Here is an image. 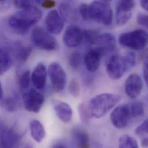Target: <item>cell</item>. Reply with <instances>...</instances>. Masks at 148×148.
<instances>
[{"mask_svg":"<svg viewBox=\"0 0 148 148\" xmlns=\"http://www.w3.org/2000/svg\"><path fill=\"white\" fill-rule=\"evenodd\" d=\"M84 39V31L77 25L68 27L63 35L64 44L71 48L76 47L80 45Z\"/></svg>","mask_w":148,"mask_h":148,"instance_id":"cell-13","label":"cell"},{"mask_svg":"<svg viewBox=\"0 0 148 148\" xmlns=\"http://www.w3.org/2000/svg\"><path fill=\"white\" fill-rule=\"evenodd\" d=\"M29 132L32 139L38 143L43 141L45 137L46 132L42 123L36 119H32L29 124Z\"/></svg>","mask_w":148,"mask_h":148,"instance_id":"cell-20","label":"cell"},{"mask_svg":"<svg viewBox=\"0 0 148 148\" xmlns=\"http://www.w3.org/2000/svg\"><path fill=\"white\" fill-rule=\"evenodd\" d=\"M53 147L54 148H66L67 146L65 144H64L63 143H62L61 142H58L55 144L53 145Z\"/></svg>","mask_w":148,"mask_h":148,"instance_id":"cell-42","label":"cell"},{"mask_svg":"<svg viewBox=\"0 0 148 148\" xmlns=\"http://www.w3.org/2000/svg\"><path fill=\"white\" fill-rule=\"evenodd\" d=\"M137 21L139 25L148 29V14L138 13L137 16Z\"/></svg>","mask_w":148,"mask_h":148,"instance_id":"cell-35","label":"cell"},{"mask_svg":"<svg viewBox=\"0 0 148 148\" xmlns=\"http://www.w3.org/2000/svg\"><path fill=\"white\" fill-rule=\"evenodd\" d=\"M69 91L71 95L75 98L79 96L81 88L79 82L76 78H73L69 84Z\"/></svg>","mask_w":148,"mask_h":148,"instance_id":"cell-31","label":"cell"},{"mask_svg":"<svg viewBox=\"0 0 148 148\" xmlns=\"http://www.w3.org/2000/svg\"><path fill=\"white\" fill-rule=\"evenodd\" d=\"M106 69L108 75L114 80L121 79L127 71L123 57L118 54L112 55L107 59Z\"/></svg>","mask_w":148,"mask_h":148,"instance_id":"cell-6","label":"cell"},{"mask_svg":"<svg viewBox=\"0 0 148 148\" xmlns=\"http://www.w3.org/2000/svg\"><path fill=\"white\" fill-rule=\"evenodd\" d=\"M14 54L16 58L20 61H26L32 51V48L31 46H24L21 43L17 42L14 43L13 47Z\"/></svg>","mask_w":148,"mask_h":148,"instance_id":"cell-22","label":"cell"},{"mask_svg":"<svg viewBox=\"0 0 148 148\" xmlns=\"http://www.w3.org/2000/svg\"><path fill=\"white\" fill-rule=\"evenodd\" d=\"M141 145L143 148H148V137H145L143 138L141 140Z\"/></svg>","mask_w":148,"mask_h":148,"instance_id":"cell-40","label":"cell"},{"mask_svg":"<svg viewBox=\"0 0 148 148\" xmlns=\"http://www.w3.org/2000/svg\"><path fill=\"white\" fill-rule=\"evenodd\" d=\"M23 103L26 110L29 112L38 113L44 104L45 97L36 89H31L24 93Z\"/></svg>","mask_w":148,"mask_h":148,"instance_id":"cell-9","label":"cell"},{"mask_svg":"<svg viewBox=\"0 0 148 148\" xmlns=\"http://www.w3.org/2000/svg\"><path fill=\"white\" fill-rule=\"evenodd\" d=\"M121 100L119 95L104 93L92 97L88 106L92 117L100 118L112 110Z\"/></svg>","mask_w":148,"mask_h":148,"instance_id":"cell-2","label":"cell"},{"mask_svg":"<svg viewBox=\"0 0 148 148\" xmlns=\"http://www.w3.org/2000/svg\"><path fill=\"white\" fill-rule=\"evenodd\" d=\"M31 79V75L29 70H26L20 75L18 79V85L21 91L24 92L28 88Z\"/></svg>","mask_w":148,"mask_h":148,"instance_id":"cell-26","label":"cell"},{"mask_svg":"<svg viewBox=\"0 0 148 148\" xmlns=\"http://www.w3.org/2000/svg\"><path fill=\"white\" fill-rule=\"evenodd\" d=\"M14 6L19 9H24L31 6V0H12Z\"/></svg>","mask_w":148,"mask_h":148,"instance_id":"cell-34","label":"cell"},{"mask_svg":"<svg viewBox=\"0 0 148 148\" xmlns=\"http://www.w3.org/2000/svg\"><path fill=\"white\" fill-rule=\"evenodd\" d=\"M64 18L57 10H51L45 20L46 29L51 34L58 35L64 27Z\"/></svg>","mask_w":148,"mask_h":148,"instance_id":"cell-11","label":"cell"},{"mask_svg":"<svg viewBox=\"0 0 148 148\" xmlns=\"http://www.w3.org/2000/svg\"><path fill=\"white\" fill-rule=\"evenodd\" d=\"M143 74L144 79L148 86V66H143Z\"/></svg>","mask_w":148,"mask_h":148,"instance_id":"cell-39","label":"cell"},{"mask_svg":"<svg viewBox=\"0 0 148 148\" xmlns=\"http://www.w3.org/2000/svg\"><path fill=\"white\" fill-rule=\"evenodd\" d=\"M136 133L138 136L148 134V118L136 128Z\"/></svg>","mask_w":148,"mask_h":148,"instance_id":"cell-36","label":"cell"},{"mask_svg":"<svg viewBox=\"0 0 148 148\" xmlns=\"http://www.w3.org/2000/svg\"><path fill=\"white\" fill-rule=\"evenodd\" d=\"M78 113L82 123L84 125H88L90 122V115L88 106L84 103H81L77 107Z\"/></svg>","mask_w":148,"mask_h":148,"instance_id":"cell-24","label":"cell"},{"mask_svg":"<svg viewBox=\"0 0 148 148\" xmlns=\"http://www.w3.org/2000/svg\"><path fill=\"white\" fill-rule=\"evenodd\" d=\"M78 12L82 18L86 21H89V5L82 3L78 8Z\"/></svg>","mask_w":148,"mask_h":148,"instance_id":"cell-33","label":"cell"},{"mask_svg":"<svg viewBox=\"0 0 148 148\" xmlns=\"http://www.w3.org/2000/svg\"><path fill=\"white\" fill-rule=\"evenodd\" d=\"M31 39L34 45L39 49L53 51L58 48V43L51 34L40 27H37L33 29Z\"/></svg>","mask_w":148,"mask_h":148,"instance_id":"cell-5","label":"cell"},{"mask_svg":"<svg viewBox=\"0 0 148 148\" xmlns=\"http://www.w3.org/2000/svg\"><path fill=\"white\" fill-rule=\"evenodd\" d=\"M82 61V55L81 53L77 51L73 52L71 54L69 57V65L74 70H77L81 67Z\"/></svg>","mask_w":148,"mask_h":148,"instance_id":"cell-29","label":"cell"},{"mask_svg":"<svg viewBox=\"0 0 148 148\" xmlns=\"http://www.w3.org/2000/svg\"><path fill=\"white\" fill-rule=\"evenodd\" d=\"M130 106L123 104L116 107L110 115L111 122L117 129L125 128L132 118Z\"/></svg>","mask_w":148,"mask_h":148,"instance_id":"cell-7","label":"cell"},{"mask_svg":"<svg viewBox=\"0 0 148 148\" xmlns=\"http://www.w3.org/2000/svg\"><path fill=\"white\" fill-rule=\"evenodd\" d=\"M119 148H138L137 141L132 136L123 135L121 136L118 141Z\"/></svg>","mask_w":148,"mask_h":148,"instance_id":"cell-25","label":"cell"},{"mask_svg":"<svg viewBox=\"0 0 148 148\" xmlns=\"http://www.w3.org/2000/svg\"><path fill=\"white\" fill-rule=\"evenodd\" d=\"M127 71L134 67L136 64V56L134 52H128L124 57Z\"/></svg>","mask_w":148,"mask_h":148,"instance_id":"cell-32","label":"cell"},{"mask_svg":"<svg viewBox=\"0 0 148 148\" xmlns=\"http://www.w3.org/2000/svg\"><path fill=\"white\" fill-rule=\"evenodd\" d=\"M41 5L46 9H51L55 6L56 2L54 0H46Z\"/></svg>","mask_w":148,"mask_h":148,"instance_id":"cell-37","label":"cell"},{"mask_svg":"<svg viewBox=\"0 0 148 148\" xmlns=\"http://www.w3.org/2000/svg\"><path fill=\"white\" fill-rule=\"evenodd\" d=\"M143 88L141 77L137 73L129 75L125 82V91L131 99L137 98L141 93Z\"/></svg>","mask_w":148,"mask_h":148,"instance_id":"cell-12","label":"cell"},{"mask_svg":"<svg viewBox=\"0 0 148 148\" xmlns=\"http://www.w3.org/2000/svg\"><path fill=\"white\" fill-rule=\"evenodd\" d=\"M48 73L54 90L56 92L63 90L66 82V74L62 66L56 62L51 63L49 66Z\"/></svg>","mask_w":148,"mask_h":148,"instance_id":"cell-8","label":"cell"},{"mask_svg":"<svg viewBox=\"0 0 148 148\" xmlns=\"http://www.w3.org/2000/svg\"><path fill=\"white\" fill-rule=\"evenodd\" d=\"M142 60L143 62V66H148V48L144 51L142 56Z\"/></svg>","mask_w":148,"mask_h":148,"instance_id":"cell-38","label":"cell"},{"mask_svg":"<svg viewBox=\"0 0 148 148\" xmlns=\"http://www.w3.org/2000/svg\"><path fill=\"white\" fill-rule=\"evenodd\" d=\"M103 55L102 52L97 48L87 51L84 56V62L88 71L93 73L99 69Z\"/></svg>","mask_w":148,"mask_h":148,"instance_id":"cell-14","label":"cell"},{"mask_svg":"<svg viewBox=\"0 0 148 148\" xmlns=\"http://www.w3.org/2000/svg\"><path fill=\"white\" fill-rule=\"evenodd\" d=\"M120 45L133 50L144 49L148 44V33L143 29H136L121 34L118 38Z\"/></svg>","mask_w":148,"mask_h":148,"instance_id":"cell-3","label":"cell"},{"mask_svg":"<svg viewBox=\"0 0 148 148\" xmlns=\"http://www.w3.org/2000/svg\"><path fill=\"white\" fill-rule=\"evenodd\" d=\"M47 74V69L44 64L40 63L35 67L31 74V81L37 89L43 90L45 88Z\"/></svg>","mask_w":148,"mask_h":148,"instance_id":"cell-17","label":"cell"},{"mask_svg":"<svg viewBox=\"0 0 148 148\" xmlns=\"http://www.w3.org/2000/svg\"><path fill=\"white\" fill-rule=\"evenodd\" d=\"M71 137L77 147L88 148L89 147V135L82 127L74 126L71 131Z\"/></svg>","mask_w":148,"mask_h":148,"instance_id":"cell-19","label":"cell"},{"mask_svg":"<svg viewBox=\"0 0 148 148\" xmlns=\"http://www.w3.org/2000/svg\"><path fill=\"white\" fill-rule=\"evenodd\" d=\"M100 1H103V2H110V1H112V0H100Z\"/></svg>","mask_w":148,"mask_h":148,"instance_id":"cell-45","label":"cell"},{"mask_svg":"<svg viewBox=\"0 0 148 148\" xmlns=\"http://www.w3.org/2000/svg\"><path fill=\"white\" fill-rule=\"evenodd\" d=\"M100 34L95 30H86L84 31V38L89 45L96 46Z\"/></svg>","mask_w":148,"mask_h":148,"instance_id":"cell-30","label":"cell"},{"mask_svg":"<svg viewBox=\"0 0 148 148\" xmlns=\"http://www.w3.org/2000/svg\"><path fill=\"white\" fill-rule=\"evenodd\" d=\"M89 21L108 26L112 23L113 12L110 5L102 1L96 0L89 5Z\"/></svg>","mask_w":148,"mask_h":148,"instance_id":"cell-4","label":"cell"},{"mask_svg":"<svg viewBox=\"0 0 148 148\" xmlns=\"http://www.w3.org/2000/svg\"><path fill=\"white\" fill-rule=\"evenodd\" d=\"M42 12L39 8L31 6L21 9L11 16L9 19V25L16 33L24 35L30 28L39 21Z\"/></svg>","mask_w":148,"mask_h":148,"instance_id":"cell-1","label":"cell"},{"mask_svg":"<svg viewBox=\"0 0 148 148\" xmlns=\"http://www.w3.org/2000/svg\"><path fill=\"white\" fill-rule=\"evenodd\" d=\"M134 5V0H118L115 18L118 25L122 26L130 20Z\"/></svg>","mask_w":148,"mask_h":148,"instance_id":"cell-10","label":"cell"},{"mask_svg":"<svg viewBox=\"0 0 148 148\" xmlns=\"http://www.w3.org/2000/svg\"><path fill=\"white\" fill-rule=\"evenodd\" d=\"M131 114L133 118L142 116L144 113V105L140 101H135L130 105Z\"/></svg>","mask_w":148,"mask_h":148,"instance_id":"cell-28","label":"cell"},{"mask_svg":"<svg viewBox=\"0 0 148 148\" xmlns=\"http://www.w3.org/2000/svg\"><path fill=\"white\" fill-rule=\"evenodd\" d=\"M1 106L8 112L16 111L19 106V101L16 95H12L8 97H3L1 100Z\"/></svg>","mask_w":148,"mask_h":148,"instance_id":"cell-23","label":"cell"},{"mask_svg":"<svg viewBox=\"0 0 148 148\" xmlns=\"http://www.w3.org/2000/svg\"><path fill=\"white\" fill-rule=\"evenodd\" d=\"M3 97V90L2 86V85L0 84V100Z\"/></svg>","mask_w":148,"mask_h":148,"instance_id":"cell-43","label":"cell"},{"mask_svg":"<svg viewBox=\"0 0 148 148\" xmlns=\"http://www.w3.org/2000/svg\"><path fill=\"white\" fill-rule=\"evenodd\" d=\"M33 2H34L35 3H39V4H42L44 1H45L46 0H31Z\"/></svg>","mask_w":148,"mask_h":148,"instance_id":"cell-44","label":"cell"},{"mask_svg":"<svg viewBox=\"0 0 148 148\" xmlns=\"http://www.w3.org/2000/svg\"><path fill=\"white\" fill-rule=\"evenodd\" d=\"M0 74H4L11 68L13 64V59L11 52L6 47H1L0 51Z\"/></svg>","mask_w":148,"mask_h":148,"instance_id":"cell-21","label":"cell"},{"mask_svg":"<svg viewBox=\"0 0 148 148\" xmlns=\"http://www.w3.org/2000/svg\"><path fill=\"white\" fill-rule=\"evenodd\" d=\"M20 137L13 129L1 126V147L13 148L20 142Z\"/></svg>","mask_w":148,"mask_h":148,"instance_id":"cell-15","label":"cell"},{"mask_svg":"<svg viewBox=\"0 0 148 148\" xmlns=\"http://www.w3.org/2000/svg\"><path fill=\"white\" fill-rule=\"evenodd\" d=\"M53 106L57 117L61 121L65 123H68L71 121L73 110L69 104L62 101L54 100Z\"/></svg>","mask_w":148,"mask_h":148,"instance_id":"cell-16","label":"cell"},{"mask_svg":"<svg viewBox=\"0 0 148 148\" xmlns=\"http://www.w3.org/2000/svg\"><path fill=\"white\" fill-rule=\"evenodd\" d=\"M60 13L64 19L68 21L74 20L75 15L74 12L68 3H63L60 6Z\"/></svg>","mask_w":148,"mask_h":148,"instance_id":"cell-27","label":"cell"},{"mask_svg":"<svg viewBox=\"0 0 148 148\" xmlns=\"http://www.w3.org/2000/svg\"><path fill=\"white\" fill-rule=\"evenodd\" d=\"M96 46L104 54L106 53L114 51L116 46V41L115 36L110 33L100 34Z\"/></svg>","mask_w":148,"mask_h":148,"instance_id":"cell-18","label":"cell"},{"mask_svg":"<svg viewBox=\"0 0 148 148\" xmlns=\"http://www.w3.org/2000/svg\"><path fill=\"white\" fill-rule=\"evenodd\" d=\"M2 2H3V1H6V0H1Z\"/></svg>","mask_w":148,"mask_h":148,"instance_id":"cell-46","label":"cell"},{"mask_svg":"<svg viewBox=\"0 0 148 148\" xmlns=\"http://www.w3.org/2000/svg\"><path fill=\"white\" fill-rule=\"evenodd\" d=\"M140 4L144 10L148 12V0H140Z\"/></svg>","mask_w":148,"mask_h":148,"instance_id":"cell-41","label":"cell"}]
</instances>
